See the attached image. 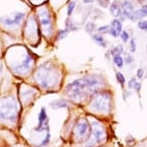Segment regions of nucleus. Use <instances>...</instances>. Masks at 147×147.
<instances>
[{"label":"nucleus","instance_id":"f257e3e1","mask_svg":"<svg viewBox=\"0 0 147 147\" xmlns=\"http://www.w3.org/2000/svg\"><path fill=\"white\" fill-rule=\"evenodd\" d=\"M101 81L97 77L88 76V77L77 80L68 84L66 87V93L72 99H80L89 92L95 91V88L98 87Z\"/></svg>","mask_w":147,"mask_h":147},{"label":"nucleus","instance_id":"f03ea898","mask_svg":"<svg viewBox=\"0 0 147 147\" xmlns=\"http://www.w3.org/2000/svg\"><path fill=\"white\" fill-rule=\"evenodd\" d=\"M18 117V105L13 97H4L0 100V119L14 122Z\"/></svg>","mask_w":147,"mask_h":147},{"label":"nucleus","instance_id":"7ed1b4c3","mask_svg":"<svg viewBox=\"0 0 147 147\" xmlns=\"http://www.w3.org/2000/svg\"><path fill=\"white\" fill-rule=\"evenodd\" d=\"M91 107L95 111H99L101 113L109 112L111 107V98L109 93L100 92L93 97L91 103Z\"/></svg>","mask_w":147,"mask_h":147},{"label":"nucleus","instance_id":"20e7f679","mask_svg":"<svg viewBox=\"0 0 147 147\" xmlns=\"http://www.w3.org/2000/svg\"><path fill=\"white\" fill-rule=\"evenodd\" d=\"M34 78L37 80V82L40 84L42 87L44 88H49L51 86V83L54 82L53 81V75L51 72V68L42 66L39 68L38 71L36 72Z\"/></svg>","mask_w":147,"mask_h":147},{"label":"nucleus","instance_id":"39448f33","mask_svg":"<svg viewBox=\"0 0 147 147\" xmlns=\"http://www.w3.org/2000/svg\"><path fill=\"white\" fill-rule=\"evenodd\" d=\"M25 17V14L22 12H18L10 16H5V17L0 18V22L5 26L11 27V26L18 25L23 20Z\"/></svg>","mask_w":147,"mask_h":147},{"label":"nucleus","instance_id":"423d86ee","mask_svg":"<svg viewBox=\"0 0 147 147\" xmlns=\"http://www.w3.org/2000/svg\"><path fill=\"white\" fill-rule=\"evenodd\" d=\"M34 130L39 133L44 132V131L49 132V117H48V114H47L46 107H42L41 109V111L38 116V125H37V127L34 129Z\"/></svg>","mask_w":147,"mask_h":147},{"label":"nucleus","instance_id":"0eeeda50","mask_svg":"<svg viewBox=\"0 0 147 147\" xmlns=\"http://www.w3.org/2000/svg\"><path fill=\"white\" fill-rule=\"evenodd\" d=\"M92 136L96 143H102L106 140V133L104 129L101 127L96 122L93 123V128H92Z\"/></svg>","mask_w":147,"mask_h":147},{"label":"nucleus","instance_id":"6e6552de","mask_svg":"<svg viewBox=\"0 0 147 147\" xmlns=\"http://www.w3.org/2000/svg\"><path fill=\"white\" fill-rule=\"evenodd\" d=\"M39 18H40V22L42 26L45 29H48L51 31V14L47 9L39 10Z\"/></svg>","mask_w":147,"mask_h":147},{"label":"nucleus","instance_id":"1a4fd4ad","mask_svg":"<svg viewBox=\"0 0 147 147\" xmlns=\"http://www.w3.org/2000/svg\"><path fill=\"white\" fill-rule=\"evenodd\" d=\"M32 63L33 59L31 56H27L26 58L22 62V64H20L18 66L15 68V71L17 74H20V75H25L26 73H28L32 68Z\"/></svg>","mask_w":147,"mask_h":147},{"label":"nucleus","instance_id":"9d476101","mask_svg":"<svg viewBox=\"0 0 147 147\" xmlns=\"http://www.w3.org/2000/svg\"><path fill=\"white\" fill-rule=\"evenodd\" d=\"M89 128H90V125L86 120H80L76 126V134L80 138H83L88 134Z\"/></svg>","mask_w":147,"mask_h":147},{"label":"nucleus","instance_id":"9b49d317","mask_svg":"<svg viewBox=\"0 0 147 147\" xmlns=\"http://www.w3.org/2000/svg\"><path fill=\"white\" fill-rule=\"evenodd\" d=\"M122 31V23L117 20L111 22V27H109V33L113 37H118Z\"/></svg>","mask_w":147,"mask_h":147},{"label":"nucleus","instance_id":"f8f14e48","mask_svg":"<svg viewBox=\"0 0 147 147\" xmlns=\"http://www.w3.org/2000/svg\"><path fill=\"white\" fill-rule=\"evenodd\" d=\"M144 17H147V5L140 8V10H136V12H134L129 18H131L132 20H140V18H143Z\"/></svg>","mask_w":147,"mask_h":147},{"label":"nucleus","instance_id":"ddd939ff","mask_svg":"<svg viewBox=\"0 0 147 147\" xmlns=\"http://www.w3.org/2000/svg\"><path fill=\"white\" fill-rule=\"evenodd\" d=\"M122 9H123L124 15L128 18H130L131 15L134 13V7L131 2H128V1L124 2V3L122 4Z\"/></svg>","mask_w":147,"mask_h":147},{"label":"nucleus","instance_id":"4468645a","mask_svg":"<svg viewBox=\"0 0 147 147\" xmlns=\"http://www.w3.org/2000/svg\"><path fill=\"white\" fill-rule=\"evenodd\" d=\"M51 107L52 109H63V107H68V103L64 100H55V101L51 102Z\"/></svg>","mask_w":147,"mask_h":147},{"label":"nucleus","instance_id":"2eb2a0df","mask_svg":"<svg viewBox=\"0 0 147 147\" xmlns=\"http://www.w3.org/2000/svg\"><path fill=\"white\" fill-rule=\"evenodd\" d=\"M110 13H111L112 16H114V17H119L120 15H121V10H120V7L118 6L117 4H112L111 6H110Z\"/></svg>","mask_w":147,"mask_h":147},{"label":"nucleus","instance_id":"dca6fc26","mask_svg":"<svg viewBox=\"0 0 147 147\" xmlns=\"http://www.w3.org/2000/svg\"><path fill=\"white\" fill-rule=\"evenodd\" d=\"M93 40L101 47H105V48L107 47L106 41L104 40V38L101 35H93Z\"/></svg>","mask_w":147,"mask_h":147},{"label":"nucleus","instance_id":"f3484780","mask_svg":"<svg viewBox=\"0 0 147 147\" xmlns=\"http://www.w3.org/2000/svg\"><path fill=\"white\" fill-rule=\"evenodd\" d=\"M113 61L116 64L117 67L122 68L123 65H124V60L121 57V55H116V56H113Z\"/></svg>","mask_w":147,"mask_h":147},{"label":"nucleus","instance_id":"a211bd4d","mask_svg":"<svg viewBox=\"0 0 147 147\" xmlns=\"http://www.w3.org/2000/svg\"><path fill=\"white\" fill-rule=\"evenodd\" d=\"M122 52H123V47L121 45H118L117 47H115L111 51V54L113 55V56H116V55H121Z\"/></svg>","mask_w":147,"mask_h":147},{"label":"nucleus","instance_id":"6ab92c4d","mask_svg":"<svg viewBox=\"0 0 147 147\" xmlns=\"http://www.w3.org/2000/svg\"><path fill=\"white\" fill-rule=\"evenodd\" d=\"M96 28H95V24H94L93 22H87L86 23V25H85V30L87 31L88 33H92L94 30H95Z\"/></svg>","mask_w":147,"mask_h":147},{"label":"nucleus","instance_id":"aec40b11","mask_svg":"<svg viewBox=\"0 0 147 147\" xmlns=\"http://www.w3.org/2000/svg\"><path fill=\"white\" fill-rule=\"evenodd\" d=\"M116 78H117V81L122 86L125 84V78H124V76H123L121 73H116Z\"/></svg>","mask_w":147,"mask_h":147},{"label":"nucleus","instance_id":"412c9836","mask_svg":"<svg viewBox=\"0 0 147 147\" xmlns=\"http://www.w3.org/2000/svg\"><path fill=\"white\" fill-rule=\"evenodd\" d=\"M138 26L141 30H147V20H140Z\"/></svg>","mask_w":147,"mask_h":147},{"label":"nucleus","instance_id":"4be33fe9","mask_svg":"<svg viewBox=\"0 0 147 147\" xmlns=\"http://www.w3.org/2000/svg\"><path fill=\"white\" fill-rule=\"evenodd\" d=\"M76 7V3L75 2H71L69 4V6H68V15L71 16L72 15V13L74 12V9H75Z\"/></svg>","mask_w":147,"mask_h":147},{"label":"nucleus","instance_id":"5701e85b","mask_svg":"<svg viewBox=\"0 0 147 147\" xmlns=\"http://www.w3.org/2000/svg\"><path fill=\"white\" fill-rule=\"evenodd\" d=\"M68 32H69V30H68V29L60 30V31H59V33H58V39H63V38H65V37L67 36Z\"/></svg>","mask_w":147,"mask_h":147},{"label":"nucleus","instance_id":"b1692460","mask_svg":"<svg viewBox=\"0 0 147 147\" xmlns=\"http://www.w3.org/2000/svg\"><path fill=\"white\" fill-rule=\"evenodd\" d=\"M49 138H51V134H49V132H48V134H47V136L46 138H45L44 141H42L41 142V146H45L47 145L49 142Z\"/></svg>","mask_w":147,"mask_h":147},{"label":"nucleus","instance_id":"393cba45","mask_svg":"<svg viewBox=\"0 0 147 147\" xmlns=\"http://www.w3.org/2000/svg\"><path fill=\"white\" fill-rule=\"evenodd\" d=\"M121 38H122V40L124 41V42H127L128 41V39H129V34L127 31H122L121 32Z\"/></svg>","mask_w":147,"mask_h":147},{"label":"nucleus","instance_id":"a878e982","mask_svg":"<svg viewBox=\"0 0 147 147\" xmlns=\"http://www.w3.org/2000/svg\"><path fill=\"white\" fill-rule=\"evenodd\" d=\"M136 78H132V80H130V82H129V88H130V89H134V87H135V85H136Z\"/></svg>","mask_w":147,"mask_h":147},{"label":"nucleus","instance_id":"bb28decb","mask_svg":"<svg viewBox=\"0 0 147 147\" xmlns=\"http://www.w3.org/2000/svg\"><path fill=\"white\" fill-rule=\"evenodd\" d=\"M99 32H105V33H107V32H109V26H102V27H100L99 28Z\"/></svg>","mask_w":147,"mask_h":147},{"label":"nucleus","instance_id":"cd10ccee","mask_svg":"<svg viewBox=\"0 0 147 147\" xmlns=\"http://www.w3.org/2000/svg\"><path fill=\"white\" fill-rule=\"evenodd\" d=\"M131 51H133V52L136 51V43L134 40L131 41Z\"/></svg>","mask_w":147,"mask_h":147},{"label":"nucleus","instance_id":"c85d7f7f","mask_svg":"<svg viewBox=\"0 0 147 147\" xmlns=\"http://www.w3.org/2000/svg\"><path fill=\"white\" fill-rule=\"evenodd\" d=\"M138 78H143V69H138Z\"/></svg>","mask_w":147,"mask_h":147},{"label":"nucleus","instance_id":"c756f323","mask_svg":"<svg viewBox=\"0 0 147 147\" xmlns=\"http://www.w3.org/2000/svg\"><path fill=\"white\" fill-rule=\"evenodd\" d=\"M134 89H136V90L138 91V92H140V83L136 82V85H135V87H134Z\"/></svg>","mask_w":147,"mask_h":147},{"label":"nucleus","instance_id":"7c9ffc66","mask_svg":"<svg viewBox=\"0 0 147 147\" xmlns=\"http://www.w3.org/2000/svg\"><path fill=\"white\" fill-rule=\"evenodd\" d=\"M84 3H92V2H94L95 0H82Z\"/></svg>","mask_w":147,"mask_h":147},{"label":"nucleus","instance_id":"2f4dec72","mask_svg":"<svg viewBox=\"0 0 147 147\" xmlns=\"http://www.w3.org/2000/svg\"><path fill=\"white\" fill-rule=\"evenodd\" d=\"M131 61H132V59H131V57H130V56H127V59H126V62H127V63H129V64H130Z\"/></svg>","mask_w":147,"mask_h":147},{"label":"nucleus","instance_id":"473e14b6","mask_svg":"<svg viewBox=\"0 0 147 147\" xmlns=\"http://www.w3.org/2000/svg\"><path fill=\"white\" fill-rule=\"evenodd\" d=\"M1 71H2V66H1V64H0V74H1Z\"/></svg>","mask_w":147,"mask_h":147},{"label":"nucleus","instance_id":"72a5a7b5","mask_svg":"<svg viewBox=\"0 0 147 147\" xmlns=\"http://www.w3.org/2000/svg\"><path fill=\"white\" fill-rule=\"evenodd\" d=\"M33 1H38V0H33Z\"/></svg>","mask_w":147,"mask_h":147}]
</instances>
